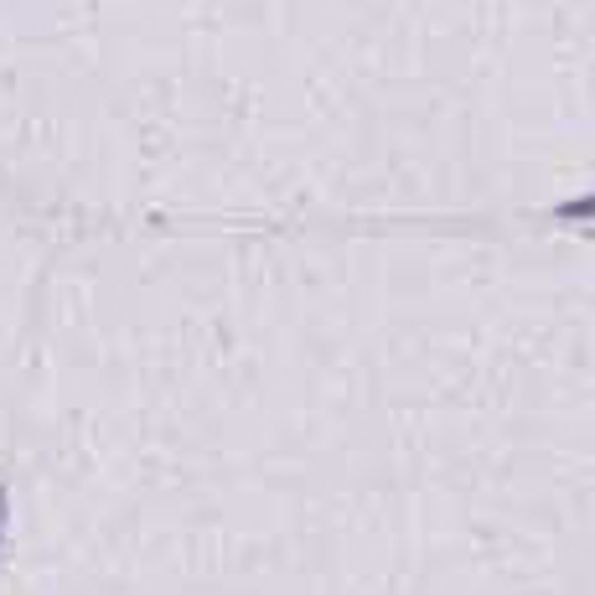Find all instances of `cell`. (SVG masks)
<instances>
[{"instance_id": "cell-2", "label": "cell", "mask_w": 595, "mask_h": 595, "mask_svg": "<svg viewBox=\"0 0 595 595\" xmlns=\"http://www.w3.org/2000/svg\"><path fill=\"white\" fill-rule=\"evenodd\" d=\"M47 223L21 213L17 203L0 197V466H6V441H11V414H17L21 363H26V337H32V311L42 264L52 249Z\"/></svg>"}, {"instance_id": "cell-1", "label": "cell", "mask_w": 595, "mask_h": 595, "mask_svg": "<svg viewBox=\"0 0 595 595\" xmlns=\"http://www.w3.org/2000/svg\"><path fill=\"white\" fill-rule=\"evenodd\" d=\"M595 161V0H0V197L213 228Z\"/></svg>"}]
</instances>
